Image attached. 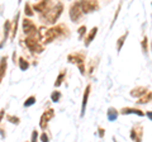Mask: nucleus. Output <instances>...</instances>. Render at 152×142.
Segmentation results:
<instances>
[{"instance_id": "f257e3e1", "label": "nucleus", "mask_w": 152, "mask_h": 142, "mask_svg": "<svg viewBox=\"0 0 152 142\" xmlns=\"http://www.w3.org/2000/svg\"><path fill=\"white\" fill-rule=\"evenodd\" d=\"M66 34H69V28L66 24H57L51 28H39V36L42 38V43L45 45H48Z\"/></svg>"}, {"instance_id": "f03ea898", "label": "nucleus", "mask_w": 152, "mask_h": 142, "mask_svg": "<svg viewBox=\"0 0 152 142\" xmlns=\"http://www.w3.org/2000/svg\"><path fill=\"white\" fill-rule=\"evenodd\" d=\"M64 12V4L62 3H57L56 5L52 7L50 10H47L46 13L41 14V20L46 23V24H55L56 20L60 18V15Z\"/></svg>"}, {"instance_id": "7ed1b4c3", "label": "nucleus", "mask_w": 152, "mask_h": 142, "mask_svg": "<svg viewBox=\"0 0 152 142\" xmlns=\"http://www.w3.org/2000/svg\"><path fill=\"white\" fill-rule=\"evenodd\" d=\"M41 36H37V37H31V36H27L26 38V46L28 47L32 53H42L43 52V45L41 43Z\"/></svg>"}, {"instance_id": "20e7f679", "label": "nucleus", "mask_w": 152, "mask_h": 142, "mask_svg": "<svg viewBox=\"0 0 152 142\" xmlns=\"http://www.w3.org/2000/svg\"><path fill=\"white\" fill-rule=\"evenodd\" d=\"M67 61L70 64H74L79 67L80 72L81 75H85V66H84V62H85V55L84 53H80V52H74V53H70L67 56Z\"/></svg>"}, {"instance_id": "39448f33", "label": "nucleus", "mask_w": 152, "mask_h": 142, "mask_svg": "<svg viewBox=\"0 0 152 142\" xmlns=\"http://www.w3.org/2000/svg\"><path fill=\"white\" fill-rule=\"evenodd\" d=\"M23 32H24V34L31 36V37L39 36V29H37L34 23H33L31 19H27V18L23 19Z\"/></svg>"}, {"instance_id": "423d86ee", "label": "nucleus", "mask_w": 152, "mask_h": 142, "mask_svg": "<svg viewBox=\"0 0 152 142\" xmlns=\"http://www.w3.org/2000/svg\"><path fill=\"white\" fill-rule=\"evenodd\" d=\"M79 1H80V5H81L84 14L93 13L95 10H98V8H99L98 0H79Z\"/></svg>"}, {"instance_id": "0eeeda50", "label": "nucleus", "mask_w": 152, "mask_h": 142, "mask_svg": "<svg viewBox=\"0 0 152 142\" xmlns=\"http://www.w3.org/2000/svg\"><path fill=\"white\" fill-rule=\"evenodd\" d=\"M83 9L81 5H80V1H75L72 5L70 7V19L72 22H79L83 17Z\"/></svg>"}, {"instance_id": "6e6552de", "label": "nucleus", "mask_w": 152, "mask_h": 142, "mask_svg": "<svg viewBox=\"0 0 152 142\" xmlns=\"http://www.w3.org/2000/svg\"><path fill=\"white\" fill-rule=\"evenodd\" d=\"M51 8H52V0H41V1H38L33 5V10L39 14H43L47 10H50Z\"/></svg>"}, {"instance_id": "1a4fd4ad", "label": "nucleus", "mask_w": 152, "mask_h": 142, "mask_svg": "<svg viewBox=\"0 0 152 142\" xmlns=\"http://www.w3.org/2000/svg\"><path fill=\"white\" fill-rule=\"evenodd\" d=\"M55 117V111L50 108V109H47L43 112V114L41 116V119H39V127L42 130H46L47 124H48V122L52 119V118Z\"/></svg>"}, {"instance_id": "9d476101", "label": "nucleus", "mask_w": 152, "mask_h": 142, "mask_svg": "<svg viewBox=\"0 0 152 142\" xmlns=\"http://www.w3.org/2000/svg\"><path fill=\"white\" fill-rule=\"evenodd\" d=\"M90 89H91V85H88L86 89L84 91V97H83V104H81V113H80V117L85 116V111H86V104H88V99L90 95Z\"/></svg>"}, {"instance_id": "9b49d317", "label": "nucleus", "mask_w": 152, "mask_h": 142, "mask_svg": "<svg viewBox=\"0 0 152 142\" xmlns=\"http://www.w3.org/2000/svg\"><path fill=\"white\" fill-rule=\"evenodd\" d=\"M142 135H143V132H142V126L138 124V126H134L131 131V138L133 141H141L142 140Z\"/></svg>"}, {"instance_id": "f8f14e48", "label": "nucleus", "mask_w": 152, "mask_h": 142, "mask_svg": "<svg viewBox=\"0 0 152 142\" xmlns=\"http://www.w3.org/2000/svg\"><path fill=\"white\" fill-rule=\"evenodd\" d=\"M148 91V89L145 88V86H137L134 89H132L131 90V95L133 98H141V97H143L145 94Z\"/></svg>"}, {"instance_id": "ddd939ff", "label": "nucleus", "mask_w": 152, "mask_h": 142, "mask_svg": "<svg viewBox=\"0 0 152 142\" xmlns=\"http://www.w3.org/2000/svg\"><path fill=\"white\" fill-rule=\"evenodd\" d=\"M96 33H98V27H94V28H91V31H90L89 33H88V36L85 37V41H84V43H85V46H89L91 42L94 41V38H95V36H96Z\"/></svg>"}, {"instance_id": "4468645a", "label": "nucleus", "mask_w": 152, "mask_h": 142, "mask_svg": "<svg viewBox=\"0 0 152 142\" xmlns=\"http://www.w3.org/2000/svg\"><path fill=\"white\" fill-rule=\"evenodd\" d=\"M122 114H137V116H140V117H143L145 116V113L140 111V109H137V108H123V109L121 111Z\"/></svg>"}, {"instance_id": "2eb2a0df", "label": "nucleus", "mask_w": 152, "mask_h": 142, "mask_svg": "<svg viewBox=\"0 0 152 142\" xmlns=\"http://www.w3.org/2000/svg\"><path fill=\"white\" fill-rule=\"evenodd\" d=\"M8 59L7 57H1L0 60V83H1L3 78L5 76V72H7V66H8Z\"/></svg>"}, {"instance_id": "dca6fc26", "label": "nucleus", "mask_w": 152, "mask_h": 142, "mask_svg": "<svg viewBox=\"0 0 152 142\" xmlns=\"http://www.w3.org/2000/svg\"><path fill=\"white\" fill-rule=\"evenodd\" d=\"M118 111L117 109H114V108H109L108 109V113H107V118H108V121H110V122H113V121H115L117 118H118Z\"/></svg>"}, {"instance_id": "f3484780", "label": "nucleus", "mask_w": 152, "mask_h": 142, "mask_svg": "<svg viewBox=\"0 0 152 142\" xmlns=\"http://www.w3.org/2000/svg\"><path fill=\"white\" fill-rule=\"evenodd\" d=\"M19 17H20V14L17 13V15L15 18H14V20H13V24H12V37L14 38L17 34V31H18V23H19Z\"/></svg>"}, {"instance_id": "a211bd4d", "label": "nucleus", "mask_w": 152, "mask_h": 142, "mask_svg": "<svg viewBox=\"0 0 152 142\" xmlns=\"http://www.w3.org/2000/svg\"><path fill=\"white\" fill-rule=\"evenodd\" d=\"M152 100V91H147L143 97H141L138 98V100H137V103L138 104H146V103H148Z\"/></svg>"}, {"instance_id": "6ab92c4d", "label": "nucleus", "mask_w": 152, "mask_h": 142, "mask_svg": "<svg viewBox=\"0 0 152 142\" xmlns=\"http://www.w3.org/2000/svg\"><path fill=\"white\" fill-rule=\"evenodd\" d=\"M9 32H12V23L9 20H7L5 23H4V42L8 40Z\"/></svg>"}, {"instance_id": "aec40b11", "label": "nucleus", "mask_w": 152, "mask_h": 142, "mask_svg": "<svg viewBox=\"0 0 152 142\" xmlns=\"http://www.w3.org/2000/svg\"><path fill=\"white\" fill-rule=\"evenodd\" d=\"M127 37H128V31H127L122 37H119V38H118V42H117V52H119V51L122 50L123 43H124V41L127 40Z\"/></svg>"}, {"instance_id": "412c9836", "label": "nucleus", "mask_w": 152, "mask_h": 142, "mask_svg": "<svg viewBox=\"0 0 152 142\" xmlns=\"http://www.w3.org/2000/svg\"><path fill=\"white\" fill-rule=\"evenodd\" d=\"M65 79H66V71H61L60 75H58V76H57V79H56V81H55V88H58L60 85L64 83Z\"/></svg>"}, {"instance_id": "4be33fe9", "label": "nucleus", "mask_w": 152, "mask_h": 142, "mask_svg": "<svg viewBox=\"0 0 152 142\" xmlns=\"http://www.w3.org/2000/svg\"><path fill=\"white\" fill-rule=\"evenodd\" d=\"M28 67H29V62L23 57L19 59V69H20L22 71H26V70H28Z\"/></svg>"}, {"instance_id": "5701e85b", "label": "nucleus", "mask_w": 152, "mask_h": 142, "mask_svg": "<svg viewBox=\"0 0 152 142\" xmlns=\"http://www.w3.org/2000/svg\"><path fill=\"white\" fill-rule=\"evenodd\" d=\"M24 14H26L27 17H33V14H34L33 7H31L28 3H26V5H24Z\"/></svg>"}, {"instance_id": "b1692460", "label": "nucleus", "mask_w": 152, "mask_h": 142, "mask_svg": "<svg viewBox=\"0 0 152 142\" xmlns=\"http://www.w3.org/2000/svg\"><path fill=\"white\" fill-rule=\"evenodd\" d=\"M51 99H52V102H55V103L60 102V99H61V93L57 91V90H55L53 93L51 94Z\"/></svg>"}, {"instance_id": "393cba45", "label": "nucleus", "mask_w": 152, "mask_h": 142, "mask_svg": "<svg viewBox=\"0 0 152 142\" xmlns=\"http://www.w3.org/2000/svg\"><path fill=\"white\" fill-rule=\"evenodd\" d=\"M34 103H36V97H29V98H28L27 100L24 102V104H23V105H24L26 108H28V107H32Z\"/></svg>"}, {"instance_id": "a878e982", "label": "nucleus", "mask_w": 152, "mask_h": 142, "mask_svg": "<svg viewBox=\"0 0 152 142\" xmlns=\"http://www.w3.org/2000/svg\"><path fill=\"white\" fill-rule=\"evenodd\" d=\"M7 119L10 123H13V124H19V123H20V119H19L18 117H14V116H7Z\"/></svg>"}, {"instance_id": "bb28decb", "label": "nucleus", "mask_w": 152, "mask_h": 142, "mask_svg": "<svg viewBox=\"0 0 152 142\" xmlns=\"http://www.w3.org/2000/svg\"><path fill=\"white\" fill-rule=\"evenodd\" d=\"M147 47H148V38L145 37L143 41H142V51H143V53L147 52Z\"/></svg>"}, {"instance_id": "cd10ccee", "label": "nucleus", "mask_w": 152, "mask_h": 142, "mask_svg": "<svg viewBox=\"0 0 152 142\" xmlns=\"http://www.w3.org/2000/svg\"><path fill=\"white\" fill-rule=\"evenodd\" d=\"M85 33H86V27H85V26H81V27L79 28V37H80V38H83Z\"/></svg>"}, {"instance_id": "c85d7f7f", "label": "nucleus", "mask_w": 152, "mask_h": 142, "mask_svg": "<svg viewBox=\"0 0 152 142\" xmlns=\"http://www.w3.org/2000/svg\"><path fill=\"white\" fill-rule=\"evenodd\" d=\"M121 8H122V3H119V5H118V9H117V12H115V15H114V19H113V22H112V27H113V24H114V23H115V20H117L118 14H119V12H121Z\"/></svg>"}, {"instance_id": "c756f323", "label": "nucleus", "mask_w": 152, "mask_h": 142, "mask_svg": "<svg viewBox=\"0 0 152 142\" xmlns=\"http://www.w3.org/2000/svg\"><path fill=\"white\" fill-rule=\"evenodd\" d=\"M38 138V132L34 130V131H33L32 132V136H31V141H36Z\"/></svg>"}, {"instance_id": "7c9ffc66", "label": "nucleus", "mask_w": 152, "mask_h": 142, "mask_svg": "<svg viewBox=\"0 0 152 142\" xmlns=\"http://www.w3.org/2000/svg\"><path fill=\"white\" fill-rule=\"evenodd\" d=\"M41 141H48V136L46 135V132H45V133H42V135H41Z\"/></svg>"}, {"instance_id": "2f4dec72", "label": "nucleus", "mask_w": 152, "mask_h": 142, "mask_svg": "<svg viewBox=\"0 0 152 142\" xmlns=\"http://www.w3.org/2000/svg\"><path fill=\"white\" fill-rule=\"evenodd\" d=\"M99 137H100V138H103V137H104V130L102 128V127H99Z\"/></svg>"}, {"instance_id": "473e14b6", "label": "nucleus", "mask_w": 152, "mask_h": 142, "mask_svg": "<svg viewBox=\"0 0 152 142\" xmlns=\"http://www.w3.org/2000/svg\"><path fill=\"white\" fill-rule=\"evenodd\" d=\"M4 114H5V109H1V111H0V122L3 121V118H4Z\"/></svg>"}, {"instance_id": "72a5a7b5", "label": "nucleus", "mask_w": 152, "mask_h": 142, "mask_svg": "<svg viewBox=\"0 0 152 142\" xmlns=\"http://www.w3.org/2000/svg\"><path fill=\"white\" fill-rule=\"evenodd\" d=\"M147 117H148L152 121V112H147Z\"/></svg>"}, {"instance_id": "f704fd0d", "label": "nucleus", "mask_w": 152, "mask_h": 142, "mask_svg": "<svg viewBox=\"0 0 152 142\" xmlns=\"http://www.w3.org/2000/svg\"><path fill=\"white\" fill-rule=\"evenodd\" d=\"M18 1H22V0H18Z\"/></svg>"}]
</instances>
